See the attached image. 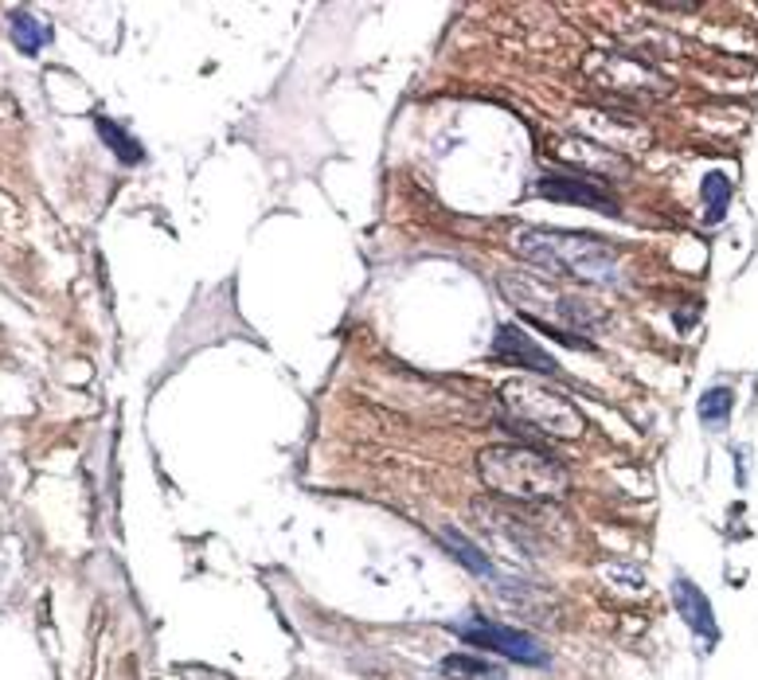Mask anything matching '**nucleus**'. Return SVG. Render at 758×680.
<instances>
[{"instance_id": "f257e3e1", "label": "nucleus", "mask_w": 758, "mask_h": 680, "mask_svg": "<svg viewBox=\"0 0 758 680\" xmlns=\"http://www.w3.org/2000/svg\"><path fill=\"white\" fill-rule=\"evenodd\" d=\"M513 251L543 274H563L595 286L618 281V251L610 243L583 231H555V227H520L513 234Z\"/></svg>"}, {"instance_id": "f03ea898", "label": "nucleus", "mask_w": 758, "mask_h": 680, "mask_svg": "<svg viewBox=\"0 0 758 680\" xmlns=\"http://www.w3.org/2000/svg\"><path fill=\"white\" fill-rule=\"evenodd\" d=\"M477 473L493 492L513 501H548L571 489L567 469L532 446H489L477 457Z\"/></svg>"}, {"instance_id": "7ed1b4c3", "label": "nucleus", "mask_w": 758, "mask_h": 680, "mask_svg": "<svg viewBox=\"0 0 758 680\" xmlns=\"http://www.w3.org/2000/svg\"><path fill=\"white\" fill-rule=\"evenodd\" d=\"M501 289L508 293V301L516 305L520 313L528 317L543 333H587L590 325H598V309L587 305L583 298H571V293H559L548 281L532 278V274H508L501 278Z\"/></svg>"}, {"instance_id": "20e7f679", "label": "nucleus", "mask_w": 758, "mask_h": 680, "mask_svg": "<svg viewBox=\"0 0 758 680\" xmlns=\"http://www.w3.org/2000/svg\"><path fill=\"white\" fill-rule=\"evenodd\" d=\"M501 407L528 430L548 434V438H578L583 434V415L567 395L551 391L536 380H508L501 387Z\"/></svg>"}, {"instance_id": "39448f33", "label": "nucleus", "mask_w": 758, "mask_h": 680, "mask_svg": "<svg viewBox=\"0 0 758 680\" xmlns=\"http://www.w3.org/2000/svg\"><path fill=\"white\" fill-rule=\"evenodd\" d=\"M454 629L461 633V641L481 645V649H493V653L508 657V661H520V665H543V661H548V653L540 649V641L532 638V633L513 629V626H501V621L469 618V621H458Z\"/></svg>"}, {"instance_id": "423d86ee", "label": "nucleus", "mask_w": 758, "mask_h": 680, "mask_svg": "<svg viewBox=\"0 0 758 680\" xmlns=\"http://www.w3.org/2000/svg\"><path fill=\"white\" fill-rule=\"evenodd\" d=\"M536 192L548 196V199H559V204H578V207L606 211V216H622L618 199H614L602 184L590 180V176H543V180L536 184Z\"/></svg>"}, {"instance_id": "0eeeda50", "label": "nucleus", "mask_w": 758, "mask_h": 680, "mask_svg": "<svg viewBox=\"0 0 758 680\" xmlns=\"http://www.w3.org/2000/svg\"><path fill=\"white\" fill-rule=\"evenodd\" d=\"M493 360L516 363V368H528V372H540V375H555V360L520 325H501V328H496V336H493Z\"/></svg>"}, {"instance_id": "6e6552de", "label": "nucleus", "mask_w": 758, "mask_h": 680, "mask_svg": "<svg viewBox=\"0 0 758 680\" xmlns=\"http://www.w3.org/2000/svg\"><path fill=\"white\" fill-rule=\"evenodd\" d=\"M672 602H677V610H680V618L689 621V629L692 633H700V638H707V641H716V614H712V602L704 598V591L696 586L692 579H684V574H677L672 579Z\"/></svg>"}, {"instance_id": "1a4fd4ad", "label": "nucleus", "mask_w": 758, "mask_h": 680, "mask_svg": "<svg viewBox=\"0 0 758 680\" xmlns=\"http://www.w3.org/2000/svg\"><path fill=\"white\" fill-rule=\"evenodd\" d=\"M94 125H98L102 141L114 149V157H117V161H125V164H141V161H145V149H141V141H137L134 133H125V129L117 125L114 117L98 114V117H94Z\"/></svg>"}, {"instance_id": "9d476101", "label": "nucleus", "mask_w": 758, "mask_h": 680, "mask_svg": "<svg viewBox=\"0 0 758 680\" xmlns=\"http://www.w3.org/2000/svg\"><path fill=\"white\" fill-rule=\"evenodd\" d=\"M8 32H12V43H16L23 55H35L47 40H51V28H47L40 16H28V12H12Z\"/></svg>"}, {"instance_id": "9b49d317", "label": "nucleus", "mask_w": 758, "mask_h": 680, "mask_svg": "<svg viewBox=\"0 0 758 680\" xmlns=\"http://www.w3.org/2000/svg\"><path fill=\"white\" fill-rule=\"evenodd\" d=\"M700 196H704V219L707 223H719L727 216V204H731V180L727 172H707L700 180Z\"/></svg>"}, {"instance_id": "f8f14e48", "label": "nucleus", "mask_w": 758, "mask_h": 680, "mask_svg": "<svg viewBox=\"0 0 758 680\" xmlns=\"http://www.w3.org/2000/svg\"><path fill=\"white\" fill-rule=\"evenodd\" d=\"M731 403H735V395H731V387H712V391H704L700 395V418H704V427H712L719 430L724 422L731 418Z\"/></svg>"}, {"instance_id": "ddd939ff", "label": "nucleus", "mask_w": 758, "mask_h": 680, "mask_svg": "<svg viewBox=\"0 0 758 680\" xmlns=\"http://www.w3.org/2000/svg\"><path fill=\"white\" fill-rule=\"evenodd\" d=\"M442 539L454 547V559L461 563V567H469V571H477V574H489V559H485L481 551L458 532V528H442Z\"/></svg>"}, {"instance_id": "4468645a", "label": "nucleus", "mask_w": 758, "mask_h": 680, "mask_svg": "<svg viewBox=\"0 0 758 680\" xmlns=\"http://www.w3.org/2000/svg\"><path fill=\"white\" fill-rule=\"evenodd\" d=\"M442 673L446 676H461V680H477V676H493L496 668L489 661H481V657H469V653H454L442 661Z\"/></svg>"}]
</instances>
